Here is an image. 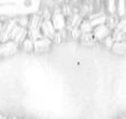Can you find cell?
Listing matches in <instances>:
<instances>
[{
    "label": "cell",
    "mask_w": 126,
    "mask_h": 119,
    "mask_svg": "<svg viewBox=\"0 0 126 119\" xmlns=\"http://www.w3.org/2000/svg\"><path fill=\"white\" fill-rule=\"evenodd\" d=\"M54 29L57 31H63L67 29V18L62 14L61 11V4H57L56 8L53 9V14H52V19H51Z\"/></svg>",
    "instance_id": "1"
},
{
    "label": "cell",
    "mask_w": 126,
    "mask_h": 119,
    "mask_svg": "<svg viewBox=\"0 0 126 119\" xmlns=\"http://www.w3.org/2000/svg\"><path fill=\"white\" fill-rule=\"evenodd\" d=\"M88 20L90 21V24L93 25V27H96V26H100V25H105L106 24V20H108V15L105 13V9H100L98 11H94L89 18Z\"/></svg>",
    "instance_id": "2"
},
{
    "label": "cell",
    "mask_w": 126,
    "mask_h": 119,
    "mask_svg": "<svg viewBox=\"0 0 126 119\" xmlns=\"http://www.w3.org/2000/svg\"><path fill=\"white\" fill-rule=\"evenodd\" d=\"M19 45L14 41H9L5 43H0V58L1 57H9L15 55L19 51Z\"/></svg>",
    "instance_id": "3"
},
{
    "label": "cell",
    "mask_w": 126,
    "mask_h": 119,
    "mask_svg": "<svg viewBox=\"0 0 126 119\" xmlns=\"http://www.w3.org/2000/svg\"><path fill=\"white\" fill-rule=\"evenodd\" d=\"M111 32H112V31H111L106 25H100V26L94 27V30H93V36H94V39H95L96 42H99V41L103 42L106 37L111 36Z\"/></svg>",
    "instance_id": "4"
},
{
    "label": "cell",
    "mask_w": 126,
    "mask_h": 119,
    "mask_svg": "<svg viewBox=\"0 0 126 119\" xmlns=\"http://www.w3.org/2000/svg\"><path fill=\"white\" fill-rule=\"evenodd\" d=\"M41 32H42L43 37L52 40L53 36L56 35L57 30L54 29V26H53V24H52L51 20H43V22L41 25Z\"/></svg>",
    "instance_id": "5"
},
{
    "label": "cell",
    "mask_w": 126,
    "mask_h": 119,
    "mask_svg": "<svg viewBox=\"0 0 126 119\" xmlns=\"http://www.w3.org/2000/svg\"><path fill=\"white\" fill-rule=\"evenodd\" d=\"M52 40L46 39V37H41L40 40L35 41V52H46L51 48L52 46Z\"/></svg>",
    "instance_id": "6"
},
{
    "label": "cell",
    "mask_w": 126,
    "mask_h": 119,
    "mask_svg": "<svg viewBox=\"0 0 126 119\" xmlns=\"http://www.w3.org/2000/svg\"><path fill=\"white\" fill-rule=\"evenodd\" d=\"M119 21H120V18L117 16V14H114V15H108V20H106V26L111 30V31H114L116 27H117V24H119Z\"/></svg>",
    "instance_id": "7"
},
{
    "label": "cell",
    "mask_w": 126,
    "mask_h": 119,
    "mask_svg": "<svg viewBox=\"0 0 126 119\" xmlns=\"http://www.w3.org/2000/svg\"><path fill=\"white\" fill-rule=\"evenodd\" d=\"M80 42L85 46H93L96 43L94 36H93V32L90 34H82V37H80Z\"/></svg>",
    "instance_id": "8"
},
{
    "label": "cell",
    "mask_w": 126,
    "mask_h": 119,
    "mask_svg": "<svg viewBox=\"0 0 126 119\" xmlns=\"http://www.w3.org/2000/svg\"><path fill=\"white\" fill-rule=\"evenodd\" d=\"M104 9H105L106 15H114V14H116V1H114V0L105 1L104 3Z\"/></svg>",
    "instance_id": "9"
},
{
    "label": "cell",
    "mask_w": 126,
    "mask_h": 119,
    "mask_svg": "<svg viewBox=\"0 0 126 119\" xmlns=\"http://www.w3.org/2000/svg\"><path fill=\"white\" fill-rule=\"evenodd\" d=\"M111 51H112L114 53H117V55H125V53H126V41L115 42V45L112 46Z\"/></svg>",
    "instance_id": "10"
},
{
    "label": "cell",
    "mask_w": 126,
    "mask_h": 119,
    "mask_svg": "<svg viewBox=\"0 0 126 119\" xmlns=\"http://www.w3.org/2000/svg\"><path fill=\"white\" fill-rule=\"evenodd\" d=\"M116 14L120 19L126 16V1H124V0L116 1Z\"/></svg>",
    "instance_id": "11"
},
{
    "label": "cell",
    "mask_w": 126,
    "mask_h": 119,
    "mask_svg": "<svg viewBox=\"0 0 126 119\" xmlns=\"http://www.w3.org/2000/svg\"><path fill=\"white\" fill-rule=\"evenodd\" d=\"M79 30L82 31V34H90V32H93L94 27H93V25L90 24V21L88 19H84L83 22L79 26Z\"/></svg>",
    "instance_id": "12"
},
{
    "label": "cell",
    "mask_w": 126,
    "mask_h": 119,
    "mask_svg": "<svg viewBox=\"0 0 126 119\" xmlns=\"http://www.w3.org/2000/svg\"><path fill=\"white\" fill-rule=\"evenodd\" d=\"M21 47L24 51L26 52H35V41L31 40L30 37H27L22 43H21Z\"/></svg>",
    "instance_id": "13"
},
{
    "label": "cell",
    "mask_w": 126,
    "mask_h": 119,
    "mask_svg": "<svg viewBox=\"0 0 126 119\" xmlns=\"http://www.w3.org/2000/svg\"><path fill=\"white\" fill-rule=\"evenodd\" d=\"M29 24H30V15L17 16V25H19L20 27L27 29V27H29Z\"/></svg>",
    "instance_id": "14"
},
{
    "label": "cell",
    "mask_w": 126,
    "mask_h": 119,
    "mask_svg": "<svg viewBox=\"0 0 126 119\" xmlns=\"http://www.w3.org/2000/svg\"><path fill=\"white\" fill-rule=\"evenodd\" d=\"M111 37L114 39V41H115V42H122V41H125L126 34H124V32L119 31L117 29H115V30L111 32Z\"/></svg>",
    "instance_id": "15"
},
{
    "label": "cell",
    "mask_w": 126,
    "mask_h": 119,
    "mask_svg": "<svg viewBox=\"0 0 126 119\" xmlns=\"http://www.w3.org/2000/svg\"><path fill=\"white\" fill-rule=\"evenodd\" d=\"M69 36H71L72 39H79V40H80V37H82V31L79 30V27H74V29H72V30L69 31Z\"/></svg>",
    "instance_id": "16"
},
{
    "label": "cell",
    "mask_w": 126,
    "mask_h": 119,
    "mask_svg": "<svg viewBox=\"0 0 126 119\" xmlns=\"http://www.w3.org/2000/svg\"><path fill=\"white\" fill-rule=\"evenodd\" d=\"M116 29H117L119 31H121V32L126 34V16L120 19V21H119V24H117V27H116Z\"/></svg>",
    "instance_id": "17"
},
{
    "label": "cell",
    "mask_w": 126,
    "mask_h": 119,
    "mask_svg": "<svg viewBox=\"0 0 126 119\" xmlns=\"http://www.w3.org/2000/svg\"><path fill=\"white\" fill-rule=\"evenodd\" d=\"M103 43H104V46L106 47V48H112V46L115 45V41H114V39L111 37V36H109V37H106L104 41H103Z\"/></svg>",
    "instance_id": "18"
},
{
    "label": "cell",
    "mask_w": 126,
    "mask_h": 119,
    "mask_svg": "<svg viewBox=\"0 0 126 119\" xmlns=\"http://www.w3.org/2000/svg\"><path fill=\"white\" fill-rule=\"evenodd\" d=\"M52 42L53 43H56V45H59V43H62L63 42V37H62V34L59 32V31H57L56 32V35L53 36V39H52Z\"/></svg>",
    "instance_id": "19"
},
{
    "label": "cell",
    "mask_w": 126,
    "mask_h": 119,
    "mask_svg": "<svg viewBox=\"0 0 126 119\" xmlns=\"http://www.w3.org/2000/svg\"><path fill=\"white\" fill-rule=\"evenodd\" d=\"M3 29H4V22H3L1 20H0V34L3 32Z\"/></svg>",
    "instance_id": "20"
},
{
    "label": "cell",
    "mask_w": 126,
    "mask_h": 119,
    "mask_svg": "<svg viewBox=\"0 0 126 119\" xmlns=\"http://www.w3.org/2000/svg\"><path fill=\"white\" fill-rule=\"evenodd\" d=\"M9 119H21V118H19V117H15V115H13V117H9Z\"/></svg>",
    "instance_id": "21"
},
{
    "label": "cell",
    "mask_w": 126,
    "mask_h": 119,
    "mask_svg": "<svg viewBox=\"0 0 126 119\" xmlns=\"http://www.w3.org/2000/svg\"><path fill=\"white\" fill-rule=\"evenodd\" d=\"M0 119H9V118H6V117H4L3 114H0Z\"/></svg>",
    "instance_id": "22"
},
{
    "label": "cell",
    "mask_w": 126,
    "mask_h": 119,
    "mask_svg": "<svg viewBox=\"0 0 126 119\" xmlns=\"http://www.w3.org/2000/svg\"><path fill=\"white\" fill-rule=\"evenodd\" d=\"M117 119H126V117H121V118H117Z\"/></svg>",
    "instance_id": "23"
},
{
    "label": "cell",
    "mask_w": 126,
    "mask_h": 119,
    "mask_svg": "<svg viewBox=\"0 0 126 119\" xmlns=\"http://www.w3.org/2000/svg\"><path fill=\"white\" fill-rule=\"evenodd\" d=\"M25 119H30V118H25Z\"/></svg>",
    "instance_id": "24"
},
{
    "label": "cell",
    "mask_w": 126,
    "mask_h": 119,
    "mask_svg": "<svg viewBox=\"0 0 126 119\" xmlns=\"http://www.w3.org/2000/svg\"><path fill=\"white\" fill-rule=\"evenodd\" d=\"M125 41H126V37H125Z\"/></svg>",
    "instance_id": "25"
},
{
    "label": "cell",
    "mask_w": 126,
    "mask_h": 119,
    "mask_svg": "<svg viewBox=\"0 0 126 119\" xmlns=\"http://www.w3.org/2000/svg\"><path fill=\"white\" fill-rule=\"evenodd\" d=\"M0 43H1V42H0Z\"/></svg>",
    "instance_id": "26"
}]
</instances>
